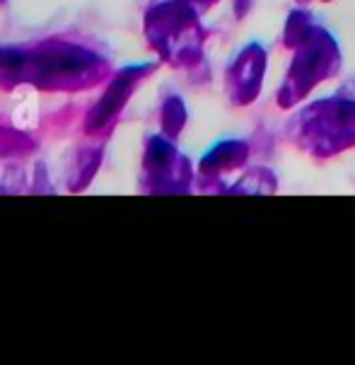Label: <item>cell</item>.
Returning a JSON list of instances; mask_svg holds the SVG:
<instances>
[{
    "label": "cell",
    "instance_id": "1",
    "mask_svg": "<svg viewBox=\"0 0 355 365\" xmlns=\"http://www.w3.org/2000/svg\"><path fill=\"white\" fill-rule=\"evenodd\" d=\"M295 22V48L297 56L292 61L283 88V104H290L307 95L319 80L329 78V73H336L339 68V51L331 36L319 32L309 22Z\"/></svg>",
    "mask_w": 355,
    "mask_h": 365
},
{
    "label": "cell",
    "instance_id": "2",
    "mask_svg": "<svg viewBox=\"0 0 355 365\" xmlns=\"http://www.w3.org/2000/svg\"><path fill=\"white\" fill-rule=\"evenodd\" d=\"M302 140L326 155L355 143V100L339 92L331 100L317 102L302 114Z\"/></svg>",
    "mask_w": 355,
    "mask_h": 365
},
{
    "label": "cell",
    "instance_id": "3",
    "mask_svg": "<svg viewBox=\"0 0 355 365\" xmlns=\"http://www.w3.org/2000/svg\"><path fill=\"white\" fill-rule=\"evenodd\" d=\"M264 51L259 46H249L242 58L237 61V71H235V95L240 92V100L249 102L257 97V92L261 88V76H264Z\"/></svg>",
    "mask_w": 355,
    "mask_h": 365
}]
</instances>
